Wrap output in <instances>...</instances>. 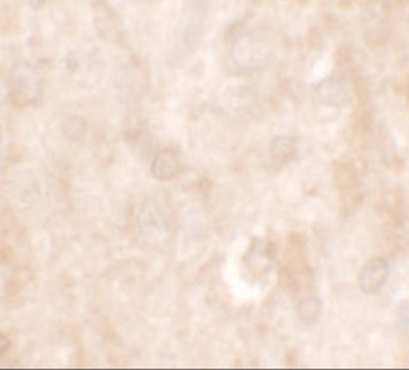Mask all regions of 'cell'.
Listing matches in <instances>:
<instances>
[{"mask_svg":"<svg viewBox=\"0 0 409 370\" xmlns=\"http://www.w3.org/2000/svg\"><path fill=\"white\" fill-rule=\"evenodd\" d=\"M86 131H87V123L81 117H71L70 120L64 123V127H63V132L66 137H69L73 141L81 140L85 136Z\"/></svg>","mask_w":409,"mask_h":370,"instance_id":"obj_7","label":"cell"},{"mask_svg":"<svg viewBox=\"0 0 409 370\" xmlns=\"http://www.w3.org/2000/svg\"><path fill=\"white\" fill-rule=\"evenodd\" d=\"M46 0H29V5L33 9H39L43 4H45Z\"/></svg>","mask_w":409,"mask_h":370,"instance_id":"obj_9","label":"cell"},{"mask_svg":"<svg viewBox=\"0 0 409 370\" xmlns=\"http://www.w3.org/2000/svg\"><path fill=\"white\" fill-rule=\"evenodd\" d=\"M8 93L16 106L28 107L38 102L42 96V81L31 64L21 62L10 69L8 76Z\"/></svg>","mask_w":409,"mask_h":370,"instance_id":"obj_2","label":"cell"},{"mask_svg":"<svg viewBox=\"0 0 409 370\" xmlns=\"http://www.w3.org/2000/svg\"><path fill=\"white\" fill-rule=\"evenodd\" d=\"M214 0H186L173 37L170 60L186 62L195 53L206 33Z\"/></svg>","mask_w":409,"mask_h":370,"instance_id":"obj_1","label":"cell"},{"mask_svg":"<svg viewBox=\"0 0 409 370\" xmlns=\"http://www.w3.org/2000/svg\"><path fill=\"white\" fill-rule=\"evenodd\" d=\"M389 278V265L382 257H374L364 265L359 275V287L365 294H375Z\"/></svg>","mask_w":409,"mask_h":370,"instance_id":"obj_3","label":"cell"},{"mask_svg":"<svg viewBox=\"0 0 409 370\" xmlns=\"http://www.w3.org/2000/svg\"><path fill=\"white\" fill-rule=\"evenodd\" d=\"M0 340H1L0 341V345H1L0 347V354L4 355L5 354V352L8 350L9 347H10V340H9L8 336L5 334L0 335Z\"/></svg>","mask_w":409,"mask_h":370,"instance_id":"obj_8","label":"cell"},{"mask_svg":"<svg viewBox=\"0 0 409 370\" xmlns=\"http://www.w3.org/2000/svg\"><path fill=\"white\" fill-rule=\"evenodd\" d=\"M299 317L303 324L317 323L321 315V302L319 298H308L299 304Z\"/></svg>","mask_w":409,"mask_h":370,"instance_id":"obj_6","label":"cell"},{"mask_svg":"<svg viewBox=\"0 0 409 370\" xmlns=\"http://www.w3.org/2000/svg\"><path fill=\"white\" fill-rule=\"evenodd\" d=\"M271 155L277 162L286 163L294 159L296 155V144L290 137H277L271 144Z\"/></svg>","mask_w":409,"mask_h":370,"instance_id":"obj_5","label":"cell"},{"mask_svg":"<svg viewBox=\"0 0 409 370\" xmlns=\"http://www.w3.org/2000/svg\"><path fill=\"white\" fill-rule=\"evenodd\" d=\"M178 156L170 150H162L156 153L151 163V174L156 180L168 181L178 174Z\"/></svg>","mask_w":409,"mask_h":370,"instance_id":"obj_4","label":"cell"}]
</instances>
